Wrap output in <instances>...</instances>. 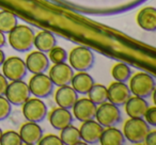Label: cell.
Instances as JSON below:
<instances>
[{
    "instance_id": "6da1fadb",
    "label": "cell",
    "mask_w": 156,
    "mask_h": 145,
    "mask_svg": "<svg viewBox=\"0 0 156 145\" xmlns=\"http://www.w3.org/2000/svg\"><path fill=\"white\" fill-rule=\"evenodd\" d=\"M34 32L30 27L26 25H17L9 33L10 46L18 52L29 51L33 47Z\"/></svg>"
},
{
    "instance_id": "7a4b0ae2",
    "label": "cell",
    "mask_w": 156,
    "mask_h": 145,
    "mask_svg": "<svg viewBox=\"0 0 156 145\" xmlns=\"http://www.w3.org/2000/svg\"><path fill=\"white\" fill-rule=\"evenodd\" d=\"M150 131V125L143 117H129L123 126V134L125 140L133 144H140L144 142V139Z\"/></svg>"
},
{
    "instance_id": "3957f363",
    "label": "cell",
    "mask_w": 156,
    "mask_h": 145,
    "mask_svg": "<svg viewBox=\"0 0 156 145\" xmlns=\"http://www.w3.org/2000/svg\"><path fill=\"white\" fill-rule=\"evenodd\" d=\"M94 54L91 49L83 46L73 48L69 54V62L71 67L76 71H87L94 64Z\"/></svg>"
},
{
    "instance_id": "277c9868",
    "label": "cell",
    "mask_w": 156,
    "mask_h": 145,
    "mask_svg": "<svg viewBox=\"0 0 156 145\" xmlns=\"http://www.w3.org/2000/svg\"><path fill=\"white\" fill-rule=\"evenodd\" d=\"M128 88L134 96L142 98L150 97L155 90V79L147 73H137L130 78Z\"/></svg>"
},
{
    "instance_id": "5b68a950",
    "label": "cell",
    "mask_w": 156,
    "mask_h": 145,
    "mask_svg": "<svg viewBox=\"0 0 156 145\" xmlns=\"http://www.w3.org/2000/svg\"><path fill=\"white\" fill-rule=\"evenodd\" d=\"M96 122L101 124L104 128L115 126L121 122L122 115L119 107L111 102H103L96 109L95 113Z\"/></svg>"
},
{
    "instance_id": "8992f818",
    "label": "cell",
    "mask_w": 156,
    "mask_h": 145,
    "mask_svg": "<svg viewBox=\"0 0 156 145\" xmlns=\"http://www.w3.org/2000/svg\"><path fill=\"white\" fill-rule=\"evenodd\" d=\"M30 90L25 81L15 80L9 83L5 92V97L13 106H23L25 102L30 98Z\"/></svg>"
},
{
    "instance_id": "52a82bcc",
    "label": "cell",
    "mask_w": 156,
    "mask_h": 145,
    "mask_svg": "<svg viewBox=\"0 0 156 145\" xmlns=\"http://www.w3.org/2000/svg\"><path fill=\"white\" fill-rule=\"evenodd\" d=\"M47 106L42 98H29L23 104V114L29 122L40 123L47 116Z\"/></svg>"
},
{
    "instance_id": "ba28073f",
    "label": "cell",
    "mask_w": 156,
    "mask_h": 145,
    "mask_svg": "<svg viewBox=\"0 0 156 145\" xmlns=\"http://www.w3.org/2000/svg\"><path fill=\"white\" fill-rule=\"evenodd\" d=\"M29 90L37 98H47L54 91V83L50 78L44 74H35L29 80Z\"/></svg>"
},
{
    "instance_id": "9c48e42d",
    "label": "cell",
    "mask_w": 156,
    "mask_h": 145,
    "mask_svg": "<svg viewBox=\"0 0 156 145\" xmlns=\"http://www.w3.org/2000/svg\"><path fill=\"white\" fill-rule=\"evenodd\" d=\"M26 63L18 57H11L5 60L2 64V74L8 80H22L27 75Z\"/></svg>"
},
{
    "instance_id": "30bf717a",
    "label": "cell",
    "mask_w": 156,
    "mask_h": 145,
    "mask_svg": "<svg viewBox=\"0 0 156 145\" xmlns=\"http://www.w3.org/2000/svg\"><path fill=\"white\" fill-rule=\"evenodd\" d=\"M103 130H104V127L98 122L94 121V119L83 122L80 128H79L81 141L85 144L100 143V139L103 133Z\"/></svg>"
},
{
    "instance_id": "8fae6325",
    "label": "cell",
    "mask_w": 156,
    "mask_h": 145,
    "mask_svg": "<svg viewBox=\"0 0 156 145\" xmlns=\"http://www.w3.org/2000/svg\"><path fill=\"white\" fill-rule=\"evenodd\" d=\"M73 76L74 69L71 67V65L66 64L65 62L55 64L49 69V75H48L54 85H57V87L69 85Z\"/></svg>"
},
{
    "instance_id": "7c38bea8",
    "label": "cell",
    "mask_w": 156,
    "mask_h": 145,
    "mask_svg": "<svg viewBox=\"0 0 156 145\" xmlns=\"http://www.w3.org/2000/svg\"><path fill=\"white\" fill-rule=\"evenodd\" d=\"M130 95H132L130 90L125 85V82L115 81L111 83L109 88H107V100L118 107L124 106Z\"/></svg>"
},
{
    "instance_id": "4fadbf2b",
    "label": "cell",
    "mask_w": 156,
    "mask_h": 145,
    "mask_svg": "<svg viewBox=\"0 0 156 145\" xmlns=\"http://www.w3.org/2000/svg\"><path fill=\"white\" fill-rule=\"evenodd\" d=\"M73 115L79 122H86L95 119L98 105L94 104L89 98L77 99L73 106Z\"/></svg>"
},
{
    "instance_id": "5bb4252c",
    "label": "cell",
    "mask_w": 156,
    "mask_h": 145,
    "mask_svg": "<svg viewBox=\"0 0 156 145\" xmlns=\"http://www.w3.org/2000/svg\"><path fill=\"white\" fill-rule=\"evenodd\" d=\"M25 63H26L27 71L33 75L44 74L49 67V59L44 52L39 50L28 54Z\"/></svg>"
},
{
    "instance_id": "9a60e30c",
    "label": "cell",
    "mask_w": 156,
    "mask_h": 145,
    "mask_svg": "<svg viewBox=\"0 0 156 145\" xmlns=\"http://www.w3.org/2000/svg\"><path fill=\"white\" fill-rule=\"evenodd\" d=\"M18 133L22 138L23 144L35 145L41 140L42 136H43V130L37 123L27 121V123H25L20 127Z\"/></svg>"
},
{
    "instance_id": "2e32d148",
    "label": "cell",
    "mask_w": 156,
    "mask_h": 145,
    "mask_svg": "<svg viewBox=\"0 0 156 145\" xmlns=\"http://www.w3.org/2000/svg\"><path fill=\"white\" fill-rule=\"evenodd\" d=\"M78 99V94L72 87L67 85H62L59 87V89L56 91L55 94V100L56 104L59 107L64 109H72L76 100Z\"/></svg>"
},
{
    "instance_id": "e0dca14e",
    "label": "cell",
    "mask_w": 156,
    "mask_h": 145,
    "mask_svg": "<svg viewBox=\"0 0 156 145\" xmlns=\"http://www.w3.org/2000/svg\"><path fill=\"white\" fill-rule=\"evenodd\" d=\"M49 123L55 129L61 130L73 123V113L69 109L56 108L49 114Z\"/></svg>"
},
{
    "instance_id": "ac0fdd59",
    "label": "cell",
    "mask_w": 156,
    "mask_h": 145,
    "mask_svg": "<svg viewBox=\"0 0 156 145\" xmlns=\"http://www.w3.org/2000/svg\"><path fill=\"white\" fill-rule=\"evenodd\" d=\"M71 85L72 88L77 92V94L86 95L93 87L94 80L86 71H78L77 74H74L71 80Z\"/></svg>"
},
{
    "instance_id": "d6986e66",
    "label": "cell",
    "mask_w": 156,
    "mask_h": 145,
    "mask_svg": "<svg viewBox=\"0 0 156 145\" xmlns=\"http://www.w3.org/2000/svg\"><path fill=\"white\" fill-rule=\"evenodd\" d=\"M124 106H125L126 114L129 117H143L147 107H149V104L145 100V98L135 96V97L128 98Z\"/></svg>"
},
{
    "instance_id": "ffe728a7",
    "label": "cell",
    "mask_w": 156,
    "mask_h": 145,
    "mask_svg": "<svg viewBox=\"0 0 156 145\" xmlns=\"http://www.w3.org/2000/svg\"><path fill=\"white\" fill-rule=\"evenodd\" d=\"M137 24L145 31H155L156 29V9L145 7L137 15Z\"/></svg>"
},
{
    "instance_id": "44dd1931",
    "label": "cell",
    "mask_w": 156,
    "mask_h": 145,
    "mask_svg": "<svg viewBox=\"0 0 156 145\" xmlns=\"http://www.w3.org/2000/svg\"><path fill=\"white\" fill-rule=\"evenodd\" d=\"M56 37L51 32L47 30H42L37 35H34L33 46H35L39 51L46 54L56 46Z\"/></svg>"
},
{
    "instance_id": "7402d4cb",
    "label": "cell",
    "mask_w": 156,
    "mask_h": 145,
    "mask_svg": "<svg viewBox=\"0 0 156 145\" xmlns=\"http://www.w3.org/2000/svg\"><path fill=\"white\" fill-rule=\"evenodd\" d=\"M125 138L121 130L115 128V126L104 128L101 136L100 143L102 145H123L125 143Z\"/></svg>"
},
{
    "instance_id": "603a6c76",
    "label": "cell",
    "mask_w": 156,
    "mask_h": 145,
    "mask_svg": "<svg viewBox=\"0 0 156 145\" xmlns=\"http://www.w3.org/2000/svg\"><path fill=\"white\" fill-rule=\"evenodd\" d=\"M60 139L62 141V144L65 145H78L81 142L79 129L75 126H72V124L61 129Z\"/></svg>"
},
{
    "instance_id": "cb8c5ba5",
    "label": "cell",
    "mask_w": 156,
    "mask_h": 145,
    "mask_svg": "<svg viewBox=\"0 0 156 145\" xmlns=\"http://www.w3.org/2000/svg\"><path fill=\"white\" fill-rule=\"evenodd\" d=\"M18 25L17 17L9 11H0V31L10 33Z\"/></svg>"
},
{
    "instance_id": "d4e9b609",
    "label": "cell",
    "mask_w": 156,
    "mask_h": 145,
    "mask_svg": "<svg viewBox=\"0 0 156 145\" xmlns=\"http://www.w3.org/2000/svg\"><path fill=\"white\" fill-rule=\"evenodd\" d=\"M113 79L119 82H126L132 76V69L125 63H117L111 71Z\"/></svg>"
},
{
    "instance_id": "484cf974",
    "label": "cell",
    "mask_w": 156,
    "mask_h": 145,
    "mask_svg": "<svg viewBox=\"0 0 156 145\" xmlns=\"http://www.w3.org/2000/svg\"><path fill=\"white\" fill-rule=\"evenodd\" d=\"M89 99L92 100L95 105H100L107 102V88L103 85H95L88 92Z\"/></svg>"
},
{
    "instance_id": "4316f807",
    "label": "cell",
    "mask_w": 156,
    "mask_h": 145,
    "mask_svg": "<svg viewBox=\"0 0 156 145\" xmlns=\"http://www.w3.org/2000/svg\"><path fill=\"white\" fill-rule=\"evenodd\" d=\"M0 144L1 145H22L23 141L20 133L13 130L2 132V136L0 138Z\"/></svg>"
},
{
    "instance_id": "83f0119b",
    "label": "cell",
    "mask_w": 156,
    "mask_h": 145,
    "mask_svg": "<svg viewBox=\"0 0 156 145\" xmlns=\"http://www.w3.org/2000/svg\"><path fill=\"white\" fill-rule=\"evenodd\" d=\"M48 56H49V61L52 63L57 64V63H62L65 62L67 59V52L64 48L55 46L54 48L48 51Z\"/></svg>"
},
{
    "instance_id": "f1b7e54d",
    "label": "cell",
    "mask_w": 156,
    "mask_h": 145,
    "mask_svg": "<svg viewBox=\"0 0 156 145\" xmlns=\"http://www.w3.org/2000/svg\"><path fill=\"white\" fill-rule=\"evenodd\" d=\"M12 112V105L5 97V95L0 96V121L8 119Z\"/></svg>"
},
{
    "instance_id": "f546056e",
    "label": "cell",
    "mask_w": 156,
    "mask_h": 145,
    "mask_svg": "<svg viewBox=\"0 0 156 145\" xmlns=\"http://www.w3.org/2000/svg\"><path fill=\"white\" fill-rule=\"evenodd\" d=\"M39 145H62V141H61L60 136H56V134H47V136H42L41 140L37 143Z\"/></svg>"
},
{
    "instance_id": "4dcf8cb0",
    "label": "cell",
    "mask_w": 156,
    "mask_h": 145,
    "mask_svg": "<svg viewBox=\"0 0 156 145\" xmlns=\"http://www.w3.org/2000/svg\"><path fill=\"white\" fill-rule=\"evenodd\" d=\"M143 117H144V121L147 122L149 125L155 127L156 126V107H147Z\"/></svg>"
},
{
    "instance_id": "1f68e13d",
    "label": "cell",
    "mask_w": 156,
    "mask_h": 145,
    "mask_svg": "<svg viewBox=\"0 0 156 145\" xmlns=\"http://www.w3.org/2000/svg\"><path fill=\"white\" fill-rule=\"evenodd\" d=\"M144 143L147 145H155L156 144V131H149L144 139Z\"/></svg>"
},
{
    "instance_id": "d6a6232c",
    "label": "cell",
    "mask_w": 156,
    "mask_h": 145,
    "mask_svg": "<svg viewBox=\"0 0 156 145\" xmlns=\"http://www.w3.org/2000/svg\"><path fill=\"white\" fill-rule=\"evenodd\" d=\"M8 85H9L8 79L3 76V74L0 73V96L5 95V90H7Z\"/></svg>"
},
{
    "instance_id": "836d02e7",
    "label": "cell",
    "mask_w": 156,
    "mask_h": 145,
    "mask_svg": "<svg viewBox=\"0 0 156 145\" xmlns=\"http://www.w3.org/2000/svg\"><path fill=\"white\" fill-rule=\"evenodd\" d=\"M5 42H7V40H5V33L0 31V48H2L3 46H5Z\"/></svg>"
},
{
    "instance_id": "e575fe53",
    "label": "cell",
    "mask_w": 156,
    "mask_h": 145,
    "mask_svg": "<svg viewBox=\"0 0 156 145\" xmlns=\"http://www.w3.org/2000/svg\"><path fill=\"white\" fill-rule=\"evenodd\" d=\"M5 60V54L1 50V48H0V66L3 64Z\"/></svg>"
},
{
    "instance_id": "d590c367",
    "label": "cell",
    "mask_w": 156,
    "mask_h": 145,
    "mask_svg": "<svg viewBox=\"0 0 156 145\" xmlns=\"http://www.w3.org/2000/svg\"><path fill=\"white\" fill-rule=\"evenodd\" d=\"M1 136H2V130H1V128H0V138H1Z\"/></svg>"
}]
</instances>
